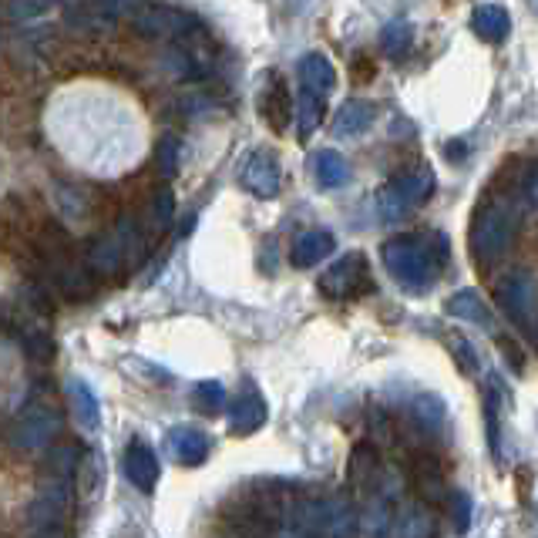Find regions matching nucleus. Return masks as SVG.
<instances>
[{"instance_id": "1", "label": "nucleus", "mask_w": 538, "mask_h": 538, "mask_svg": "<svg viewBox=\"0 0 538 538\" xmlns=\"http://www.w3.org/2000/svg\"><path fill=\"white\" fill-rule=\"evenodd\" d=\"M384 266L411 293H424L434 283V276H438L434 246L424 236H394L384 246Z\"/></svg>"}, {"instance_id": "2", "label": "nucleus", "mask_w": 538, "mask_h": 538, "mask_svg": "<svg viewBox=\"0 0 538 538\" xmlns=\"http://www.w3.org/2000/svg\"><path fill=\"white\" fill-rule=\"evenodd\" d=\"M515 236V209L502 199L481 202L471 219V253L478 263H495L508 253Z\"/></svg>"}, {"instance_id": "3", "label": "nucleus", "mask_w": 538, "mask_h": 538, "mask_svg": "<svg viewBox=\"0 0 538 538\" xmlns=\"http://www.w3.org/2000/svg\"><path fill=\"white\" fill-rule=\"evenodd\" d=\"M434 172L428 165H417V169L397 172L391 182L380 189L377 209L387 222H401L407 212H414L417 206H424L434 196Z\"/></svg>"}, {"instance_id": "4", "label": "nucleus", "mask_w": 538, "mask_h": 538, "mask_svg": "<svg viewBox=\"0 0 538 538\" xmlns=\"http://www.w3.org/2000/svg\"><path fill=\"white\" fill-rule=\"evenodd\" d=\"M138 249H142V229L135 226V219H122L115 233H108L105 239H98L88 253V269L101 276H115L122 273L125 263L132 259Z\"/></svg>"}, {"instance_id": "5", "label": "nucleus", "mask_w": 538, "mask_h": 538, "mask_svg": "<svg viewBox=\"0 0 538 538\" xmlns=\"http://www.w3.org/2000/svg\"><path fill=\"white\" fill-rule=\"evenodd\" d=\"M128 21L138 34L145 37H165V41H182L189 37L192 31L199 27L196 14L182 11V7H172V4H138Z\"/></svg>"}, {"instance_id": "6", "label": "nucleus", "mask_w": 538, "mask_h": 538, "mask_svg": "<svg viewBox=\"0 0 538 538\" xmlns=\"http://www.w3.org/2000/svg\"><path fill=\"white\" fill-rule=\"evenodd\" d=\"M68 508H71L68 478H54L37 491L31 505V525L37 538H58L64 528V518H68Z\"/></svg>"}, {"instance_id": "7", "label": "nucleus", "mask_w": 538, "mask_h": 538, "mask_svg": "<svg viewBox=\"0 0 538 538\" xmlns=\"http://www.w3.org/2000/svg\"><path fill=\"white\" fill-rule=\"evenodd\" d=\"M498 306L522 327L528 337H535V280L528 273H512L498 283L495 290Z\"/></svg>"}, {"instance_id": "8", "label": "nucleus", "mask_w": 538, "mask_h": 538, "mask_svg": "<svg viewBox=\"0 0 538 538\" xmlns=\"http://www.w3.org/2000/svg\"><path fill=\"white\" fill-rule=\"evenodd\" d=\"M320 290L323 296L330 300H350V296H360L370 290V269H367V259L354 253V256H343L337 259L320 280Z\"/></svg>"}, {"instance_id": "9", "label": "nucleus", "mask_w": 538, "mask_h": 538, "mask_svg": "<svg viewBox=\"0 0 538 538\" xmlns=\"http://www.w3.org/2000/svg\"><path fill=\"white\" fill-rule=\"evenodd\" d=\"M239 182H243L246 192H253L256 199H276L280 196V162H276L273 152H249L243 165H239Z\"/></svg>"}, {"instance_id": "10", "label": "nucleus", "mask_w": 538, "mask_h": 538, "mask_svg": "<svg viewBox=\"0 0 538 538\" xmlns=\"http://www.w3.org/2000/svg\"><path fill=\"white\" fill-rule=\"evenodd\" d=\"M61 428V417L51 407L34 404L31 411L21 414V421L14 424V444L21 451H41L54 441V434Z\"/></svg>"}, {"instance_id": "11", "label": "nucleus", "mask_w": 538, "mask_h": 538, "mask_svg": "<svg viewBox=\"0 0 538 538\" xmlns=\"http://www.w3.org/2000/svg\"><path fill=\"white\" fill-rule=\"evenodd\" d=\"M259 111H263L266 125L273 128V132L290 128V122H293V95H290V88H286L283 74H269V81L263 88V98H259Z\"/></svg>"}, {"instance_id": "12", "label": "nucleus", "mask_w": 538, "mask_h": 538, "mask_svg": "<svg viewBox=\"0 0 538 538\" xmlns=\"http://www.w3.org/2000/svg\"><path fill=\"white\" fill-rule=\"evenodd\" d=\"M300 85H303V91H310V95H317V98H327L330 91L337 88V68H333V61L327 54H320V51L303 54Z\"/></svg>"}, {"instance_id": "13", "label": "nucleus", "mask_w": 538, "mask_h": 538, "mask_svg": "<svg viewBox=\"0 0 538 538\" xmlns=\"http://www.w3.org/2000/svg\"><path fill=\"white\" fill-rule=\"evenodd\" d=\"M411 485H414V495L421 498L424 505H441L444 498H448V485H444L441 465L431 458V454H421V458L414 461Z\"/></svg>"}, {"instance_id": "14", "label": "nucleus", "mask_w": 538, "mask_h": 538, "mask_svg": "<svg viewBox=\"0 0 538 538\" xmlns=\"http://www.w3.org/2000/svg\"><path fill=\"white\" fill-rule=\"evenodd\" d=\"M374 122H377V108L370 105V101H364V98H350V101H343V105H340L337 122H333V132L347 135V138H357V135L370 132Z\"/></svg>"}, {"instance_id": "15", "label": "nucleus", "mask_w": 538, "mask_h": 538, "mask_svg": "<svg viewBox=\"0 0 538 538\" xmlns=\"http://www.w3.org/2000/svg\"><path fill=\"white\" fill-rule=\"evenodd\" d=\"M125 475L142 491H152L159 485V458H155L145 441H132V448L125 454Z\"/></svg>"}, {"instance_id": "16", "label": "nucleus", "mask_w": 538, "mask_h": 538, "mask_svg": "<svg viewBox=\"0 0 538 538\" xmlns=\"http://www.w3.org/2000/svg\"><path fill=\"white\" fill-rule=\"evenodd\" d=\"M229 421H233L236 434H253L256 428H263L266 404H263V397L256 394L253 384L243 387V394H239L233 401V407H229Z\"/></svg>"}, {"instance_id": "17", "label": "nucleus", "mask_w": 538, "mask_h": 538, "mask_svg": "<svg viewBox=\"0 0 538 538\" xmlns=\"http://www.w3.org/2000/svg\"><path fill=\"white\" fill-rule=\"evenodd\" d=\"M169 454L185 468L202 465V461L209 458V438L192 428H175L169 431Z\"/></svg>"}, {"instance_id": "18", "label": "nucleus", "mask_w": 538, "mask_h": 538, "mask_svg": "<svg viewBox=\"0 0 538 538\" xmlns=\"http://www.w3.org/2000/svg\"><path fill=\"white\" fill-rule=\"evenodd\" d=\"M333 249H337V239H333V233H327V229H310V233H303L293 243V266L310 269V266L323 263Z\"/></svg>"}, {"instance_id": "19", "label": "nucleus", "mask_w": 538, "mask_h": 538, "mask_svg": "<svg viewBox=\"0 0 538 538\" xmlns=\"http://www.w3.org/2000/svg\"><path fill=\"white\" fill-rule=\"evenodd\" d=\"M471 27H475V34L481 41L502 44L508 31H512V17H508L505 7H498V4H481L475 17H471Z\"/></svg>"}, {"instance_id": "20", "label": "nucleus", "mask_w": 538, "mask_h": 538, "mask_svg": "<svg viewBox=\"0 0 538 538\" xmlns=\"http://www.w3.org/2000/svg\"><path fill=\"white\" fill-rule=\"evenodd\" d=\"M310 165H313V175H317V182L323 189H343V185L350 182V165L337 148H320Z\"/></svg>"}, {"instance_id": "21", "label": "nucleus", "mask_w": 538, "mask_h": 538, "mask_svg": "<svg viewBox=\"0 0 538 538\" xmlns=\"http://www.w3.org/2000/svg\"><path fill=\"white\" fill-rule=\"evenodd\" d=\"M394 538H431L434 535V522L431 515L424 512L421 505H404L401 515L391 518Z\"/></svg>"}, {"instance_id": "22", "label": "nucleus", "mask_w": 538, "mask_h": 538, "mask_svg": "<svg viewBox=\"0 0 538 538\" xmlns=\"http://www.w3.org/2000/svg\"><path fill=\"white\" fill-rule=\"evenodd\" d=\"M293 118H296V128H300V135L310 138L320 128V122H323V98L310 95V91L300 88V98H293Z\"/></svg>"}, {"instance_id": "23", "label": "nucleus", "mask_w": 538, "mask_h": 538, "mask_svg": "<svg viewBox=\"0 0 538 538\" xmlns=\"http://www.w3.org/2000/svg\"><path fill=\"white\" fill-rule=\"evenodd\" d=\"M411 421L417 424L421 431H428L434 434L444 424V404H441V397H434V394H417L414 401H411Z\"/></svg>"}, {"instance_id": "24", "label": "nucleus", "mask_w": 538, "mask_h": 538, "mask_svg": "<svg viewBox=\"0 0 538 538\" xmlns=\"http://www.w3.org/2000/svg\"><path fill=\"white\" fill-rule=\"evenodd\" d=\"M444 310L451 313V317H461V320H471V323H481V327H488L491 317H488V310H485V303L478 300V293H471V290H461V293H454L448 306Z\"/></svg>"}, {"instance_id": "25", "label": "nucleus", "mask_w": 538, "mask_h": 538, "mask_svg": "<svg viewBox=\"0 0 538 538\" xmlns=\"http://www.w3.org/2000/svg\"><path fill=\"white\" fill-rule=\"evenodd\" d=\"M192 407L209 417L219 414L226 407V387L219 380H202V384H196V391H192Z\"/></svg>"}, {"instance_id": "26", "label": "nucleus", "mask_w": 538, "mask_h": 538, "mask_svg": "<svg viewBox=\"0 0 538 538\" xmlns=\"http://www.w3.org/2000/svg\"><path fill=\"white\" fill-rule=\"evenodd\" d=\"M407 48H411V24L407 21H391L384 27V34H380V51L387 54V58H404Z\"/></svg>"}, {"instance_id": "27", "label": "nucleus", "mask_w": 538, "mask_h": 538, "mask_svg": "<svg viewBox=\"0 0 538 538\" xmlns=\"http://www.w3.org/2000/svg\"><path fill=\"white\" fill-rule=\"evenodd\" d=\"M64 4V0H4V17L7 21H34V17L48 14L51 7Z\"/></svg>"}, {"instance_id": "28", "label": "nucleus", "mask_w": 538, "mask_h": 538, "mask_svg": "<svg viewBox=\"0 0 538 538\" xmlns=\"http://www.w3.org/2000/svg\"><path fill=\"white\" fill-rule=\"evenodd\" d=\"M71 397H74V407H78L81 424H88V428H98L101 411H98V401H95V394H91V387L71 384Z\"/></svg>"}, {"instance_id": "29", "label": "nucleus", "mask_w": 538, "mask_h": 538, "mask_svg": "<svg viewBox=\"0 0 538 538\" xmlns=\"http://www.w3.org/2000/svg\"><path fill=\"white\" fill-rule=\"evenodd\" d=\"M68 24L78 27V31H108V27H115V21H108L105 14H98L95 7H74V11H68Z\"/></svg>"}, {"instance_id": "30", "label": "nucleus", "mask_w": 538, "mask_h": 538, "mask_svg": "<svg viewBox=\"0 0 538 538\" xmlns=\"http://www.w3.org/2000/svg\"><path fill=\"white\" fill-rule=\"evenodd\" d=\"M179 155H182V142L175 135H165L159 142V169H162V175L179 172Z\"/></svg>"}, {"instance_id": "31", "label": "nucleus", "mask_w": 538, "mask_h": 538, "mask_svg": "<svg viewBox=\"0 0 538 538\" xmlns=\"http://www.w3.org/2000/svg\"><path fill=\"white\" fill-rule=\"evenodd\" d=\"M172 216H175V196L169 189H159V192H155V199H152V226L165 229L172 222Z\"/></svg>"}, {"instance_id": "32", "label": "nucleus", "mask_w": 538, "mask_h": 538, "mask_svg": "<svg viewBox=\"0 0 538 538\" xmlns=\"http://www.w3.org/2000/svg\"><path fill=\"white\" fill-rule=\"evenodd\" d=\"M451 522H454V532L465 535L471 528V502L468 495H451Z\"/></svg>"}, {"instance_id": "33", "label": "nucleus", "mask_w": 538, "mask_h": 538, "mask_svg": "<svg viewBox=\"0 0 538 538\" xmlns=\"http://www.w3.org/2000/svg\"><path fill=\"white\" fill-rule=\"evenodd\" d=\"M138 4H142V0H91V7H95L98 14H105L108 21H118L122 14H132Z\"/></svg>"}, {"instance_id": "34", "label": "nucleus", "mask_w": 538, "mask_h": 538, "mask_svg": "<svg viewBox=\"0 0 538 538\" xmlns=\"http://www.w3.org/2000/svg\"><path fill=\"white\" fill-rule=\"evenodd\" d=\"M454 357L465 360V370H475V367H478V357H475V350H471V343H468V340L454 343Z\"/></svg>"}, {"instance_id": "35", "label": "nucleus", "mask_w": 538, "mask_h": 538, "mask_svg": "<svg viewBox=\"0 0 538 538\" xmlns=\"http://www.w3.org/2000/svg\"><path fill=\"white\" fill-rule=\"evenodd\" d=\"M522 199L525 206H535V169H525L522 175Z\"/></svg>"}]
</instances>
